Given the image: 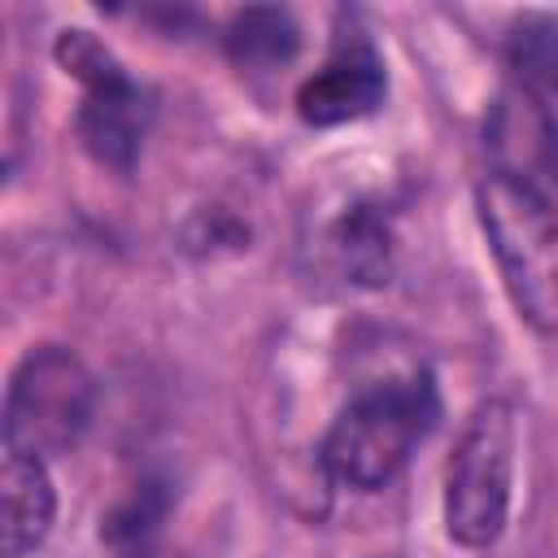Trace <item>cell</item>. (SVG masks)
<instances>
[{
	"mask_svg": "<svg viewBox=\"0 0 558 558\" xmlns=\"http://www.w3.org/2000/svg\"><path fill=\"white\" fill-rule=\"evenodd\" d=\"M440 397L427 371H410L357 392L327 427L318 458L336 484L375 493L401 475L410 453L432 436Z\"/></svg>",
	"mask_w": 558,
	"mask_h": 558,
	"instance_id": "6da1fadb",
	"label": "cell"
},
{
	"mask_svg": "<svg viewBox=\"0 0 558 558\" xmlns=\"http://www.w3.org/2000/svg\"><path fill=\"white\" fill-rule=\"evenodd\" d=\"M475 214L501 266L519 318L545 336L558 331V214L523 174H488L475 187Z\"/></svg>",
	"mask_w": 558,
	"mask_h": 558,
	"instance_id": "7a4b0ae2",
	"label": "cell"
},
{
	"mask_svg": "<svg viewBox=\"0 0 558 558\" xmlns=\"http://www.w3.org/2000/svg\"><path fill=\"white\" fill-rule=\"evenodd\" d=\"M514 410L493 397L466 418L445 466V532L466 549H488L510 519Z\"/></svg>",
	"mask_w": 558,
	"mask_h": 558,
	"instance_id": "3957f363",
	"label": "cell"
},
{
	"mask_svg": "<svg viewBox=\"0 0 558 558\" xmlns=\"http://www.w3.org/2000/svg\"><path fill=\"white\" fill-rule=\"evenodd\" d=\"M96 414V379L65 344L31 349L4 392V449L35 458L65 453L83 440Z\"/></svg>",
	"mask_w": 558,
	"mask_h": 558,
	"instance_id": "277c9868",
	"label": "cell"
},
{
	"mask_svg": "<svg viewBox=\"0 0 558 558\" xmlns=\"http://www.w3.org/2000/svg\"><path fill=\"white\" fill-rule=\"evenodd\" d=\"M57 61L65 74L83 83V105H78V140L83 148L109 166V170H131L140 157V144L153 122V105L144 87L126 74V65L92 35V31H61L57 35Z\"/></svg>",
	"mask_w": 558,
	"mask_h": 558,
	"instance_id": "5b68a950",
	"label": "cell"
},
{
	"mask_svg": "<svg viewBox=\"0 0 558 558\" xmlns=\"http://www.w3.org/2000/svg\"><path fill=\"white\" fill-rule=\"evenodd\" d=\"M384 92H388V74L379 52L362 35H353L340 39L336 52L323 61V70H314L296 87V113L310 126H340L375 113L384 105Z\"/></svg>",
	"mask_w": 558,
	"mask_h": 558,
	"instance_id": "8992f818",
	"label": "cell"
},
{
	"mask_svg": "<svg viewBox=\"0 0 558 558\" xmlns=\"http://www.w3.org/2000/svg\"><path fill=\"white\" fill-rule=\"evenodd\" d=\"M0 532H4V558H26L31 549L44 545L52 514H57V493L48 480L44 458L22 453V449H4V466H0Z\"/></svg>",
	"mask_w": 558,
	"mask_h": 558,
	"instance_id": "52a82bcc",
	"label": "cell"
},
{
	"mask_svg": "<svg viewBox=\"0 0 558 558\" xmlns=\"http://www.w3.org/2000/svg\"><path fill=\"white\" fill-rule=\"evenodd\" d=\"M331 257L344 270V279H353L362 288L388 283L392 262H397V235H392L388 214H379L375 205L344 209L331 227Z\"/></svg>",
	"mask_w": 558,
	"mask_h": 558,
	"instance_id": "ba28073f",
	"label": "cell"
},
{
	"mask_svg": "<svg viewBox=\"0 0 558 558\" xmlns=\"http://www.w3.org/2000/svg\"><path fill=\"white\" fill-rule=\"evenodd\" d=\"M227 52H231L235 65H248V70L288 65L301 52V26L279 4L240 9L231 17V26H227Z\"/></svg>",
	"mask_w": 558,
	"mask_h": 558,
	"instance_id": "9c48e42d",
	"label": "cell"
},
{
	"mask_svg": "<svg viewBox=\"0 0 558 558\" xmlns=\"http://www.w3.org/2000/svg\"><path fill=\"white\" fill-rule=\"evenodd\" d=\"M506 57L527 87L558 96V13L549 9L523 13L506 35Z\"/></svg>",
	"mask_w": 558,
	"mask_h": 558,
	"instance_id": "30bf717a",
	"label": "cell"
},
{
	"mask_svg": "<svg viewBox=\"0 0 558 558\" xmlns=\"http://www.w3.org/2000/svg\"><path fill=\"white\" fill-rule=\"evenodd\" d=\"M157 519H161L157 488L144 484V488H135V493L105 519V536H109L113 545H131V549H140V545H148L144 536L157 527Z\"/></svg>",
	"mask_w": 558,
	"mask_h": 558,
	"instance_id": "8fae6325",
	"label": "cell"
},
{
	"mask_svg": "<svg viewBox=\"0 0 558 558\" xmlns=\"http://www.w3.org/2000/svg\"><path fill=\"white\" fill-rule=\"evenodd\" d=\"M126 558H192V554L166 549V545H140V549H126Z\"/></svg>",
	"mask_w": 558,
	"mask_h": 558,
	"instance_id": "7c38bea8",
	"label": "cell"
}]
</instances>
